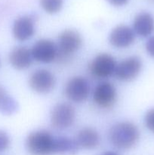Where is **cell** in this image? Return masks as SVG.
<instances>
[{"mask_svg":"<svg viewBox=\"0 0 154 155\" xmlns=\"http://www.w3.org/2000/svg\"><path fill=\"white\" fill-rule=\"evenodd\" d=\"M139 130L131 122H121L115 124L110 130V142L118 149H130L136 145L139 139Z\"/></svg>","mask_w":154,"mask_h":155,"instance_id":"6da1fadb","label":"cell"},{"mask_svg":"<svg viewBox=\"0 0 154 155\" xmlns=\"http://www.w3.org/2000/svg\"><path fill=\"white\" fill-rule=\"evenodd\" d=\"M56 137L46 130H38L30 133L26 140V148L31 155H52L55 154Z\"/></svg>","mask_w":154,"mask_h":155,"instance_id":"7a4b0ae2","label":"cell"},{"mask_svg":"<svg viewBox=\"0 0 154 155\" xmlns=\"http://www.w3.org/2000/svg\"><path fill=\"white\" fill-rule=\"evenodd\" d=\"M82 39L78 32L73 30H66L58 36L57 54L56 60L60 63H66L72 54L82 46Z\"/></svg>","mask_w":154,"mask_h":155,"instance_id":"3957f363","label":"cell"},{"mask_svg":"<svg viewBox=\"0 0 154 155\" xmlns=\"http://www.w3.org/2000/svg\"><path fill=\"white\" fill-rule=\"evenodd\" d=\"M75 109L67 103H60L54 106L51 114V126L56 130H66L75 121Z\"/></svg>","mask_w":154,"mask_h":155,"instance_id":"277c9868","label":"cell"},{"mask_svg":"<svg viewBox=\"0 0 154 155\" xmlns=\"http://www.w3.org/2000/svg\"><path fill=\"white\" fill-rule=\"evenodd\" d=\"M117 66L116 60L109 54H101L95 58L89 69L91 75L98 79H106L113 75Z\"/></svg>","mask_w":154,"mask_h":155,"instance_id":"5b68a950","label":"cell"},{"mask_svg":"<svg viewBox=\"0 0 154 155\" xmlns=\"http://www.w3.org/2000/svg\"><path fill=\"white\" fill-rule=\"evenodd\" d=\"M90 92V86L85 78L75 77L68 81L65 88V94L69 101L75 103L83 102Z\"/></svg>","mask_w":154,"mask_h":155,"instance_id":"8992f818","label":"cell"},{"mask_svg":"<svg viewBox=\"0 0 154 155\" xmlns=\"http://www.w3.org/2000/svg\"><path fill=\"white\" fill-rule=\"evenodd\" d=\"M29 85L33 91L38 93H48L54 88L55 78L51 71L48 70H36L30 75Z\"/></svg>","mask_w":154,"mask_h":155,"instance_id":"52a82bcc","label":"cell"},{"mask_svg":"<svg viewBox=\"0 0 154 155\" xmlns=\"http://www.w3.org/2000/svg\"><path fill=\"white\" fill-rule=\"evenodd\" d=\"M141 68V60L138 57L132 56L117 64L114 75L121 81H131L138 76Z\"/></svg>","mask_w":154,"mask_h":155,"instance_id":"ba28073f","label":"cell"},{"mask_svg":"<svg viewBox=\"0 0 154 155\" xmlns=\"http://www.w3.org/2000/svg\"><path fill=\"white\" fill-rule=\"evenodd\" d=\"M31 53L36 61L51 63L57 58V46L49 39H40L33 45Z\"/></svg>","mask_w":154,"mask_h":155,"instance_id":"9c48e42d","label":"cell"},{"mask_svg":"<svg viewBox=\"0 0 154 155\" xmlns=\"http://www.w3.org/2000/svg\"><path fill=\"white\" fill-rule=\"evenodd\" d=\"M93 99L99 107L108 108L114 104L116 100V88L109 82H102L95 87Z\"/></svg>","mask_w":154,"mask_h":155,"instance_id":"30bf717a","label":"cell"},{"mask_svg":"<svg viewBox=\"0 0 154 155\" xmlns=\"http://www.w3.org/2000/svg\"><path fill=\"white\" fill-rule=\"evenodd\" d=\"M135 39V33L133 29L125 25H119L111 31L109 38L110 44L119 48L130 46Z\"/></svg>","mask_w":154,"mask_h":155,"instance_id":"8fae6325","label":"cell"},{"mask_svg":"<svg viewBox=\"0 0 154 155\" xmlns=\"http://www.w3.org/2000/svg\"><path fill=\"white\" fill-rule=\"evenodd\" d=\"M34 33L35 25L33 18L23 16L15 20L13 25V35L15 39L24 42L30 39Z\"/></svg>","mask_w":154,"mask_h":155,"instance_id":"7c38bea8","label":"cell"},{"mask_svg":"<svg viewBox=\"0 0 154 155\" xmlns=\"http://www.w3.org/2000/svg\"><path fill=\"white\" fill-rule=\"evenodd\" d=\"M33 60L31 50L24 46L16 47L11 51L9 55L11 64L17 70H24L30 68Z\"/></svg>","mask_w":154,"mask_h":155,"instance_id":"4fadbf2b","label":"cell"},{"mask_svg":"<svg viewBox=\"0 0 154 155\" xmlns=\"http://www.w3.org/2000/svg\"><path fill=\"white\" fill-rule=\"evenodd\" d=\"M133 30L140 37H148L154 31V18L150 14L142 12L135 17Z\"/></svg>","mask_w":154,"mask_h":155,"instance_id":"5bb4252c","label":"cell"},{"mask_svg":"<svg viewBox=\"0 0 154 155\" xmlns=\"http://www.w3.org/2000/svg\"><path fill=\"white\" fill-rule=\"evenodd\" d=\"M75 141L79 148L81 147L85 149H94L99 145L100 137L96 130L86 127L79 132Z\"/></svg>","mask_w":154,"mask_h":155,"instance_id":"9a60e30c","label":"cell"},{"mask_svg":"<svg viewBox=\"0 0 154 155\" xmlns=\"http://www.w3.org/2000/svg\"><path fill=\"white\" fill-rule=\"evenodd\" d=\"M79 148V146L75 140L64 137V136L56 137L55 154L75 155L78 152Z\"/></svg>","mask_w":154,"mask_h":155,"instance_id":"2e32d148","label":"cell"},{"mask_svg":"<svg viewBox=\"0 0 154 155\" xmlns=\"http://www.w3.org/2000/svg\"><path fill=\"white\" fill-rule=\"evenodd\" d=\"M18 109V104L5 89L0 85V112L3 114H13Z\"/></svg>","mask_w":154,"mask_h":155,"instance_id":"e0dca14e","label":"cell"},{"mask_svg":"<svg viewBox=\"0 0 154 155\" xmlns=\"http://www.w3.org/2000/svg\"><path fill=\"white\" fill-rule=\"evenodd\" d=\"M63 2V0H40L42 8L48 14H55L60 12Z\"/></svg>","mask_w":154,"mask_h":155,"instance_id":"ac0fdd59","label":"cell"},{"mask_svg":"<svg viewBox=\"0 0 154 155\" xmlns=\"http://www.w3.org/2000/svg\"><path fill=\"white\" fill-rule=\"evenodd\" d=\"M144 122L146 128L154 133V108L148 110L145 115Z\"/></svg>","mask_w":154,"mask_h":155,"instance_id":"d6986e66","label":"cell"},{"mask_svg":"<svg viewBox=\"0 0 154 155\" xmlns=\"http://www.w3.org/2000/svg\"><path fill=\"white\" fill-rule=\"evenodd\" d=\"M10 145V139L7 133L0 130V153L3 152Z\"/></svg>","mask_w":154,"mask_h":155,"instance_id":"ffe728a7","label":"cell"},{"mask_svg":"<svg viewBox=\"0 0 154 155\" xmlns=\"http://www.w3.org/2000/svg\"><path fill=\"white\" fill-rule=\"evenodd\" d=\"M146 49L148 54L154 58V36H151L146 43Z\"/></svg>","mask_w":154,"mask_h":155,"instance_id":"44dd1931","label":"cell"},{"mask_svg":"<svg viewBox=\"0 0 154 155\" xmlns=\"http://www.w3.org/2000/svg\"><path fill=\"white\" fill-rule=\"evenodd\" d=\"M107 1L114 6H122L126 4L128 0H107Z\"/></svg>","mask_w":154,"mask_h":155,"instance_id":"7402d4cb","label":"cell"},{"mask_svg":"<svg viewBox=\"0 0 154 155\" xmlns=\"http://www.w3.org/2000/svg\"><path fill=\"white\" fill-rule=\"evenodd\" d=\"M101 155H119V154L116 152H113V151H107V152L104 153V154Z\"/></svg>","mask_w":154,"mask_h":155,"instance_id":"603a6c76","label":"cell"},{"mask_svg":"<svg viewBox=\"0 0 154 155\" xmlns=\"http://www.w3.org/2000/svg\"><path fill=\"white\" fill-rule=\"evenodd\" d=\"M152 1H154V0H152Z\"/></svg>","mask_w":154,"mask_h":155,"instance_id":"cb8c5ba5","label":"cell"}]
</instances>
